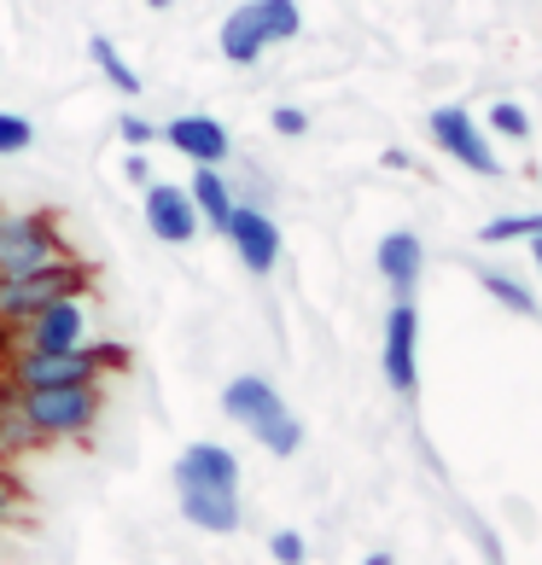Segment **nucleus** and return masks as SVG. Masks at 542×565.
I'll return each instance as SVG.
<instances>
[{"instance_id": "f257e3e1", "label": "nucleus", "mask_w": 542, "mask_h": 565, "mask_svg": "<svg viewBox=\"0 0 542 565\" xmlns=\"http://www.w3.org/2000/svg\"><path fill=\"white\" fill-rule=\"evenodd\" d=\"M222 408L234 414V420L252 431L268 455H298L304 426H298V414L280 403V391L268 385V380H257V373H240V380H227V385H222Z\"/></svg>"}, {"instance_id": "f03ea898", "label": "nucleus", "mask_w": 542, "mask_h": 565, "mask_svg": "<svg viewBox=\"0 0 542 565\" xmlns=\"http://www.w3.org/2000/svg\"><path fill=\"white\" fill-rule=\"evenodd\" d=\"M298 30H304L298 0H245V7H234L222 18L216 47H222L227 65H257L275 41H291Z\"/></svg>"}, {"instance_id": "7ed1b4c3", "label": "nucleus", "mask_w": 542, "mask_h": 565, "mask_svg": "<svg viewBox=\"0 0 542 565\" xmlns=\"http://www.w3.org/2000/svg\"><path fill=\"white\" fill-rule=\"evenodd\" d=\"M88 263L82 257H65V263H47V268H35V275H12V280H0V332H24L30 316H41L47 303L59 298H82L88 291Z\"/></svg>"}, {"instance_id": "20e7f679", "label": "nucleus", "mask_w": 542, "mask_h": 565, "mask_svg": "<svg viewBox=\"0 0 542 565\" xmlns=\"http://www.w3.org/2000/svg\"><path fill=\"white\" fill-rule=\"evenodd\" d=\"M76 257L65 227H59V216L47 211H0V280L12 275H35V268L47 263H65Z\"/></svg>"}, {"instance_id": "39448f33", "label": "nucleus", "mask_w": 542, "mask_h": 565, "mask_svg": "<svg viewBox=\"0 0 542 565\" xmlns=\"http://www.w3.org/2000/svg\"><path fill=\"white\" fill-rule=\"evenodd\" d=\"M24 414L41 444L53 437H82L99 420V385H47V391H24Z\"/></svg>"}, {"instance_id": "423d86ee", "label": "nucleus", "mask_w": 542, "mask_h": 565, "mask_svg": "<svg viewBox=\"0 0 542 565\" xmlns=\"http://www.w3.org/2000/svg\"><path fill=\"white\" fill-rule=\"evenodd\" d=\"M99 344H82V350H18L7 380L18 391H47V385H99Z\"/></svg>"}, {"instance_id": "0eeeda50", "label": "nucleus", "mask_w": 542, "mask_h": 565, "mask_svg": "<svg viewBox=\"0 0 542 565\" xmlns=\"http://www.w3.org/2000/svg\"><path fill=\"white\" fill-rule=\"evenodd\" d=\"M432 146H437L449 163L472 170V175H502V152H496L490 129H485V122H478L467 106H437V111H432Z\"/></svg>"}, {"instance_id": "6e6552de", "label": "nucleus", "mask_w": 542, "mask_h": 565, "mask_svg": "<svg viewBox=\"0 0 542 565\" xmlns=\"http://www.w3.org/2000/svg\"><path fill=\"white\" fill-rule=\"evenodd\" d=\"M380 367H385L391 391H403V396L421 385V309H414L408 298H397V303H391V316H385Z\"/></svg>"}, {"instance_id": "1a4fd4ad", "label": "nucleus", "mask_w": 542, "mask_h": 565, "mask_svg": "<svg viewBox=\"0 0 542 565\" xmlns=\"http://www.w3.org/2000/svg\"><path fill=\"white\" fill-rule=\"evenodd\" d=\"M140 216H146V227H152V239H163V245H187V239H199V227H204L199 211H193V193H187V186H170V181L146 186Z\"/></svg>"}, {"instance_id": "9d476101", "label": "nucleus", "mask_w": 542, "mask_h": 565, "mask_svg": "<svg viewBox=\"0 0 542 565\" xmlns=\"http://www.w3.org/2000/svg\"><path fill=\"white\" fill-rule=\"evenodd\" d=\"M222 239H234V257L252 268V275H275V263H280V227H275V216L252 211V204H234V222H227Z\"/></svg>"}, {"instance_id": "9b49d317", "label": "nucleus", "mask_w": 542, "mask_h": 565, "mask_svg": "<svg viewBox=\"0 0 542 565\" xmlns=\"http://www.w3.org/2000/svg\"><path fill=\"white\" fill-rule=\"evenodd\" d=\"M88 344V309L82 298H59L24 321V350H82Z\"/></svg>"}, {"instance_id": "f8f14e48", "label": "nucleus", "mask_w": 542, "mask_h": 565, "mask_svg": "<svg viewBox=\"0 0 542 565\" xmlns=\"http://www.w3.org/2000/svg\"><path fill=\"white\" fill-rule=\"evenodd\" d=\"M158 140L176 146V152L193 158V163H216V170H222V158L234 152V140H227L222 122H216V117H199V111H193V117H170V122L158 129Z\"/></svg>"}, {"instance_id": "ddd939ff", "label": "nucleus", "mask_w": 542, "mask_h": 565, "mask_svg": "<svg viewBox=\"0 0 542 565\" xmlns=\"http://www.w3.org/2000/svg\"><path fill=\"white\" fill-rule=\"evenodd\" d=\"M176 490H240V460L222 444H193L176 460Z\"/></svg>"}, {"instance_id": "4468645a", "label": "nucleus", "mask_w": 542, "mask_h": 565, "mask_svg": "<svg viewBox=\"0 0 542 565\" xmlns=\"http://www.w3.org/2000/svg\"><path fill=\"white\" fill-rule=\"evenodd\" d=\"M373 268L385 275V286L397 291V298H408V291L421 286V275H426V245H421V234H408V227L385 234L380 245H373Z\"/></svg>"}, {"instance_id": "2eb2a0df", "label": "nucleus", "mask_w": 542, "mask_h": 565, "mask_svg": "<svg viewBox=\"0 0 542 565\" xmlns=\"http://www.w3.org/2000/svg\"><path fill=\"white\" fill-rule=\"evenodd\" d=\"M181 513H187V525H199L211 536H234L240 531V490H181Z\"/></svg>"}, {"instance_id": "dca6fc26", "label": "nucleus", "mask_w": 542, "mask_h": 565, "mask_svg": "<svg viewBox=\"0 0 542 565\" xmlns=\"http://www.w3.org/2000/svg\"><path fill=\"white\" fill-rule=\"evenodd\" d=\"M187 193H193L199 222L216 227V234H227V222H234V186H227V175L216 170V163H199L193 181H187Z\"/></svg>"}, {"instance_id": "f3484780", "label": "nucleus", "mask_w": 542, "mask_h": 565, "mask_svg": "<svg viewBox=\"0 0 542 565\" xmlns=\"http://www.w3.org/2000/svg\"><path fill=\"white\" fill-rule=\"evenodd\" d=\"M35 444L41 437H35L30 414H24V391H18L12 380H0V455H24Z\"/></svg>"}, {"instance_id": "a211bd4d", "label": "nucleus", "mask_w": 542, "mask_h": 565, "mask_svg": "<svg viewBox=\"0 0 542 565\" xmlns=\"http://www.w3.org/2000/svg\"><path fill=\"white\" fill-rule=\"evenodd\" d=\"M88 53H94V71L106 76L117 94H140V71L117 53V41H111V35H94V41H88Z\"/></svg>"}, {"instance_id": "6ab92c4d", "label": "nucleus", "mask_w": 542, "mask_h": 565, "mask_svg": "<svg viewBox=\"0 0 542 565\" xmlns=\"http://www.w3.org/2000/svg\"><path fill=\"white\" fill-rule=\"evenodd\" d=\"M478 286H485L502 309H513V316H536V291L519 280V275H508V268H485V275H478Z\"/></svg>"}, {"instance_id": "aec40b11", "label": "nucleus", "mask_w": 542, "mask_h": 565, "mask_svg": "<svg viewBox=\"0 0 542 565\" xmlns=\"http://www.w3.org/2000/svg\"><path fill=\"white\" fill-rule=\"evenodd\" d=\"M478 239L485 245H513V239H542V211H513V216H490L478 227Z\"/></svg>"}, {"instance_id": "412c9836", "label": "nucleus", "mask_w": 542, "mask_h": 565, "mask_svg": "<svg viewBox=\"0 0 542 565\" xmlns=\"http://www.w3.org/2000/svg\"><path fill=\"white\" fill-rule=\"evenodd\" d=\"M490 135H502V140H525L531 135V117L519 99H490V122H485Z\"/></svg>"}, {"instance_id": "4be33fe9", "label": "nucleus", "mask_w": 542, "mask_h": 565, "mask_svg": "<svg viewBox=\"0 0 542 565\" xmlns=\"http://www.w3.org/2000/svg\"><path fill=\"white\" fill-rule=\"evenodd\" d=\"M24 146H35V129H30V117H18V111H0V158L24 152Z\"/></svg>"}, {"instance_id": "5701e85b", "label": "nucleus", "mask_w": 542, "mask_h": 565, "mask_svg": "<svg viewBox=\"0 0 542 565\" xmlns=\"http://www.w3.org/2000/svg\"><path fill=\"white\" fill-rule=\"evenodd\" d=\"M117 140L140 152V146H152V140H158V129H152L146 117H135V111H123V117H117Z\"/></svg>"}, {"instance_id": "b1692460", "label": "nucleus", "mask_w": 542, "mask_h": 565, "mask_svg": "<svg viewBox=\"0 0 542 565\" xmlns=\"http://www.w3.org/2000/svg\"><path fill=\"white\" fill-rule=\"evenodd\" d=\"M268 554H275L280 565H304V559H309V548H304V536H298V531H275Z\"/></svg>"}, {"instance_id": "393cba45", "label": "nucleus", "mask_w": 542, "mask_h": 565, "mask_svg": "<svg viewBox=\"0 0 542 565\" xmlns=\"http://www.w3.org/2000/svg\"><path fill=\"white\" fill-rule=\"evenodd\" d=\"M268 122H275V135H304V129H309V111H298V106H275V117H268Z\"/></svg>"}, {"instance_id": "a878e982", "label": "nucleus", "mask_w": 542, "mask_h": 565, "mask_svg": "<svg viewBox=\"0 0 542 565\" xmlns=\"http://www.w3.org/2000/svg\"><path fill=\"white\" fill-rule=\"evenodd\" d=\"M123 175H129L135 186H152V163H146V152H129V163H123Z\"/></svg>"}, {"instance_id": "bb28decb", "label": "nucleus", "mask_w": 542, "mask_h": 565, "mask_svg": "<svg viewBox=\"0 0 542 565\" xmlns=\"http://www.w3.org/2000/svg\"><path fill=\"white\" fill-rule=\"evenodd\" d=\"M12 508H18V490H12V484H7V478H0V519H7V513H12Z\"/></svg>"}, {"instance_id": "cd10ccee", "label": "nucleus", "mask_w": 542, "mask_h": 565, "mask_svg": "<svg viewBox=\"0 0 542 565\" xmlns=\"http://www.w3.org/2000/svg\"><path fill=\"white\" fill-rule=\"evenodd\" d=\"M362 565H397V559H391V554H368Z\"/></svg>"}, {"instance_id": "c85d7f7f", "label": "nucleus", "mask_w": 542, "mask_h": 565, "mask_svg": "<svg viewBox=\"0 0 542 565\" xmlns=\"http://www.w3.org/2000/svg\"><path fill=\"white\" fill-rule=\"evenodd\" d=\"M146 7H152V12H170V7H176V0H146Z\"/></svg>"}, {"instance_id": "c756f323", "label": "nucleus", "mask_w": 542, "mask_h": 565, "mask_svg": "<svg viewBox=\"0 0 542 565\" xmlns=\"http://www.w3.org/2000/svg\"><path fill=\"white\" fill-rule=\"evenodd\" d=\"M531 257H536V275H542V239H531Z\"/></svg>"}]
</instances>
